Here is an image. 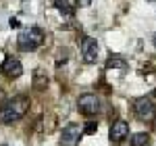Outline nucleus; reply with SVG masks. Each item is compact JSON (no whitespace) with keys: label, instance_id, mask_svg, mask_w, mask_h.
Instances as JSON below:
<instances>
[{"label":"nucleus","instance_id":"f257e3e1","mask_svg":"<svg viewBox=\"0 0 156 146\" xmlns=\"http://www.w3.org/2000/svg\"><path fill=\"white\" fill-rule=\"evenodd\" d=\"M27 109H29V98L25 96V94L12 96L11 100L4 102L2 109H0V121L6 123V125H11V123L23 119L25 113H27Z\"/></svg>","mask_w":156,"mask_h":146},{"label":"nucleus","instance_id":"f03ea898","mask_svg":"<svg viewBox=\"0 0 156 146\" xmlns=\"http://www.w3.org/2000/svg\"><path fill=\"white\" fill-rule=\"evenodd\" d=\"M44 42V31L40 27H25L19 31V38H17V46L23 52H34L42 46Z\"/></svg>","mask_w":156,"mask_h":146},{"label":"nucleus","instance_id":"7ed1b4c3","mask_svg":"<svg viewBox=\"0 0 156 146\" xmlns=\"http://www.w3.org/2000/svg\"><path fill=\"white\" fill-rule=\"evenodd\" d=\"M133 111H135V117L140 121H154L156 117V104L150 96H142L133 100Z\"/></svg>","mask_w":156,"mask_h":146},{"label":"nucleus","instance_id":"20e7f679","mask_svg":"<svg viewBox=\"0 0 156 146\" xmlns=\"http://www.w3.org/2000/svg\"><path fill=\"white\" fill-rule=\"evenodd\" d=\"M77 109H79V113H83L85 117H94L100 111V98H98V94H92V92L81 94L79 100H77Z\"/></svg>","mask_w":156,"mask_h":146},{"label":"nucleus","instance_id":"39448f33","mask_svg":"<svg viewBox=\"0 0 156 146\" xmlns=\"http://www.w3.org/2000/svg\"><path fill=\"white\" fill-rule=\"evenodd\" d=\"M81 127L77 123H69L62 127V134H60V146H79L81 140Z\"/></svg>","mask_w":156,"mask_h":146},{"label":"nucleus","instance_id":"423d86ee","mask_svg":"<svg viewBox=\"0 0 156 146\" xmlns=\"http://www.w3.org/2000/svg\"><path fill=\"white\" fill-rule=\"evenodd\" d=\"M81 57H83V61L85 63H96L98 59V42H96V38H90V36H85L83 40H81Z\"/></svg>","mask_w":156,"mask_h":146},{"label":"nucleus","instance_id":"0eeeda50","mask_svg":"<svg viewBox=\"0 0 156 146\" xmlns=\"http://www.w3.org/2000/svg\"><path fill=\"white\" fill-rule=\"evenodd\" d=\"M129 136V123L119 119V121H115L110 125V132H108V138H110V142H115V144H119L123 142L125 138Z\"/></svg>","mask_w":156,"mask_h":146},{"label":"nucleus","instance_id":"6e6552de","mask_svg":"<svg viewBox=\"0 0 156 146\" xmlns=\"http://www.w3.org/2000/svg\"><path fill=\"white\" fill-rule=\"evenodd\" d=\"M2 73L9 77V79H17L23 75V65L17 61L15 57H6L4 63H2Z\"/></svg>","mask_w":156,"mask_h":146},{"label":"nucleus","instance_id":"1a4fd4ad","mask_svg":"<svg viewBox=\"0 0 156 146\" xmlns=\"http://www.w3.org/2000/svg\"><path fill=\"white\" fill-rule=\"evenodd\" d=\"M54 9L58 13H62V15H67V17H71L75 13V6L71 2H67V0H54Z\"/></svg>","mask_w":156,"mask_h":146},{"label":"nucleus","instance_id":"9d476101","mask_svg":"<svg viewBox=\"0 0 156 146\" xmlns=\"http://www.w3.org/2000/svg\"><path fill=\"white\" fill-rule=\"evenodd\" d=\"M148 134L146 132H140V134H133V138H131V146H146L148 144Z\"/></svg>","mask_w":156,"mask_h":146},{"label":"nucleus","instance_id":"9b49d317","mask_svg":"<svg viewBox=\"0 0 156 146\" xmlns=\"http://www.w3.org/2000/svg\"><path fill=\"white\" fill-rule=\"evenodd\" d=\"M106 69H125V61L121 57H110L106 61Z\"/></svg>","mask_w":156,"mask_h":146},{"label":"nucleus","instance_id":"f8f14e48","mask_svg":"<svg viewBox=\"0 0 156 146\" xmlns=\"http://www.w3.org/2000/svg\"><path fill=\"white\" fill-rule=\"evenodd\" d=\"M98 132V123L96 121H87L83 125V134H87V136H92V134H96Z\"/></svg>","mask_w":156,"mask_h":146},{"label":"nucleus","instance_id":"ddd939ff","mask_svg":"<svg viewBox=\"0 0 156 146\" xmlns=\"http://www.w3.org/2000/svg\"><path fill=\"white\" fill-rule=\"evenodd\" d=\"M77 4L79 6H87V4H92V0H77Z\"/></svg>","mask_w":156,"mask_h":146},{"label":"nucleus","instance_id":"4468645a","mask_svg":"<svg viewBox=\"0 0 156 146\" xmlns=\"http://www.w3.org/2000/svg\"><path fill=\"white\" fill-rule=\"evenodd\" d=\"M152 40H154V46H156V34H154V38H152Z\"/></svg>","mask_w":156,"mask_h":146},{"label":"nucleus","instance_id":"2eb2a0df","mask_svg":"<svg viewBox=\"0 0 156 146\" xmlns=\"http://www.w3.org/2000/svg\"><path fill=\"white\" fill-rule=\"evenodd\" d=\"M2 146H6V144H2Z\"/></svg>","mask_w":156,"mask_h":146}]
</instances>
